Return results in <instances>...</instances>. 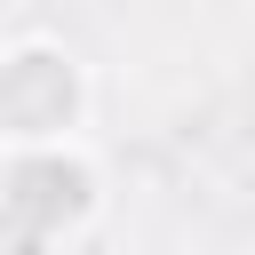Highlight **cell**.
<instances>
[{
    "label": "cell",
    "mask_w": 255,
    "mask_h": 255,
    "mask_svg": "<svg viewBox=\"0 0 255 255\" xmlns=\"http://www.w3.org/2000/svg\"><path fill=\"white\" fill-rule=\"evenodd\" d=\"M96 72L64 32H8L0 48V151L16 143H88Z\"/></svg>",
    "instance_id": "7a4b0ae2"
},
{
    "label": "cell",
    "mask_w": 255,
    "mask_h": 255,
    "mask_svg": "<svg viewBox=\"0 0 255 255\" xmlns=\"http://www.w3.org/2000/svg\"><path fill=\"white\" fill-rule=\"evenodd\" d=\"M104 159L96 143H16L0 151V239L8 255H72L104 223Z\"/></svg>",
    "instance_id": "6da1fadb"
}]
</instances>
